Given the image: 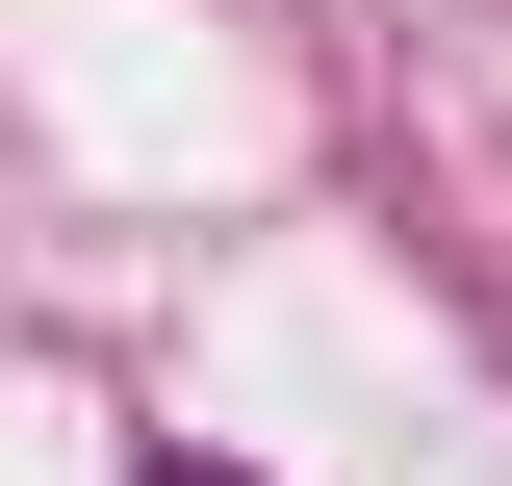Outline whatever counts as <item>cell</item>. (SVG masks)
Wrapping results in <instances>:
<instances>
[{
	"mask_svg": "<svg viewBox=\"0 0 512 486\" xmlns=\"http://www.w3.org/2000/svg\"><path fill=\"white\" fill-rule=\"evenodd\" d=\"M154 486H231V461H154Z\"/></svg>",
	"mask_w": 512,
	"mask_h": 486,
	"instance_id": "cell-1",
	"label": "cell"
}]
</instances>
